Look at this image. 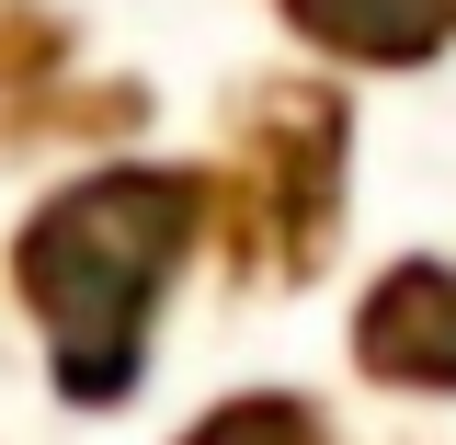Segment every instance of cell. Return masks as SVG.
<instances>
[{
	"mask_svg": "<svg viewBox=\"0 0 456 445\" xmlns=\"http://www.w3.org/2000/svg\"><path fill=\"white\" fill-rule=\"evenodd\" d=\"M183 240H194V183L183 171L80 183L23 228V297L57 332V389L69 400H114L137 377V320H149Z\"/></svg>",
	"mask_w": 456,
	"mask_h": 445,
	"instance_id": "6da1fadb",
	"label": "cell"
},
{
	"mask_svg": "<svg viewBox=\"0 0 456 445\" xmlns=\"http://www.w3.org/2000/svg\"><path fill=\"white\" fill-rule=\"evenodd\" d=\"M365 354H377V377L456 389V275L445 263H399V275L365 297Z\"/></svg>",
	"mask_w": 456,
	"mask_h": 445,
	"instance_id": "7a4b0ae2",
	"label": "cell"
},
{
	"mask_svg": "<svg viewBox=\"0 0 456 445\" xmlns=\"http://www.w3.org/2000/svg\"><path fill=\"white\" fill-rule=\"evenodd\" d=\"M285 12L342 57H434L456 35V0H285Z\"/></svg>",
	"mask_w": 456,
	"mask_h": 445,
	"instance_id": "3957f363",
	"label": "cell"
},
{
	"mask_svg": "<svg viewBox=\"0 0 456 445\" xmlns=\"http://www.w3.org/2000/svg\"><path fill=\"white\" fill-rule=\"evenodd\" d=\"M183 445H320V423L297 400H240V411H217L206 434H183Z\"/></svg>",
	"mask_w": 456,
	"mask_h": 445,
	"instance_id": "277c9868",
	"label": "cell"
}]
</instances>
